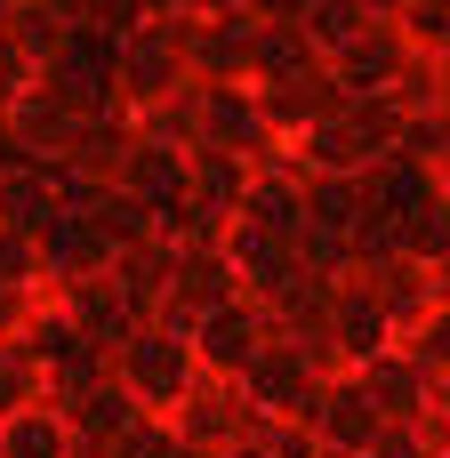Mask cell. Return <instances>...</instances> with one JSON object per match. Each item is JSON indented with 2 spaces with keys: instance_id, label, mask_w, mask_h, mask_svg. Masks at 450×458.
Returning <instances> with one entry per match:
<instances>
[{
  "instance_id": "9",
  "label": "cell",
  "mask_w": 450,
  "mask_h": 458,
  "mask_svg": "<svg viewBox=\"0 0 450 458\" xmlns=\"http://www.w3.org/2000/svg\"><path fill=\"white\" fill-rule=\"evenodd\" d=\"M306 435H314L322 451H362V458H370V443L386 435V419H378V403L362 394V378H354V370H338V378L322 386V403H314Z\"/></svg>"
},
{
  "instance_id": "20",
  "label": "cell",
  "mask_w": 450,
  "mask_h": 458,
  "mask_svg": "<svg viewBox=\"0 0 450 458\" xmlns=\"http://www.w3.org/2000/svg\"><path fill=\"white\" fill-rule=\"evenodd\" d=\"M40 306H48L40 282H0V338H24L40 322Z\"/></svg>"
},
{
  "instance_id": "1",
  "label": "cell",
  "mask_w": 450,
  "mask_h": 458,
  "mask_svg": "<svg viewBox=\"0 0 450 458\" xmlns=\"http://www.w3.org/2000/svg\"><path fill=\"white\" fill-rule=\"evenodd\" d=\"M113 378L121 394L145 411V419H169L193 386H201V362H193V338L161 330V322H137L121 346H113Z\"/></svg>"
},
{
  "instance_id": "14",
  "label": "cell",
  "mask_w": 450,
  "mask_h": 458,
  "mask_svg": "<svg viewBox=\"0 0 450 458\" xmlns=\"http://www.w3.org/2000/svg\"><path fill=\"white\" fill-rule=\"evenodd\" d=\"M314 64H330V56H322L298 24H266V32H258V64H250V89H258V97H266V89H290V81L314 72Z\"/></svg>"
},
{
  "instance_id": "22",
  "label": "cell",
  "mask_w": 450,
  "mask_h": 458,
  "mask_svg": "<svg viewBox=\"0 0 450 458\" xmlns=\"http://www.w3.org/2000/svg\"><path fill=\"white\" fill-rule=\"evenodd\" d=\"M403 346H411L427 370H450V306H435V314L419 322V338H403Z\"/></svg>"
},
{
  "instance_id": "12",
  "label": "cell",
  "mask_w": 450,
  "mask_h": 458,
  "mask_svg": "<svg viewBox=\"0 0 450 458\" xmlns=\"http://www.w3.org/2000/svg\"><path fill=\"white\" fill-rule=\"evenodd\" d=\"M64 209V193H56V169H32V161H8L0 169V225L8 233H32L40 242V225Z\"/></svg>"
},
{
  "instance_id": "21",
  "label": "cell",
  "mask_w": 450,
  "mask_h": 458,
  "mask_svg": "<svg viewBox=\"0 0 450 458\" xmlns=\"http://www.w3.org/2000/svg\"><path fill=\"white\" fill-rule=\"evenodd\" d=\"M403 32H411L419 48H443L450 40V0H411V8H403Z\"/></svg>"
},
{
  "instance_id": "27",
  "label": "cell",
  "mask_w": 450,
  "mask_h": 458,
  "mask_svg": "<svg viewBox=\"0 0 450 458\" xmlns=\"http://www.w3.org/2000/svg\"><path fill=\"white\" fill-rule=\"evenodd\" d=\"M217 458H274V451H266V427H258L250 443H233V451H217Z\"/></svg>"
},
{
  "instance_id": "16",
  "label": "cell",
  "mask_w": 450,
  "mask_h": 458,
  "mask_svg": "<svg viewBox=\"0 0 450 458\" xmlns=\"http://www.w3.org/2000/svg\"><path fill=\"white\" fill-rule=\"evenodd\" d=\"M0 458H81V443H72V427H64L48 403H32L24 419L0 427Z\"/></svg>"
},
{
  "instance_id": "15",
  "label": "cell",
  "mask_w": 450,
  "mask_h": 458,
  "mask_svg": "<svg viewBox=\"0 0 450 458\" xmlns=\"http://www.w3.org/2000/svg\"><path fill=\"white\" fill-rule=\"evenodd\" d=\"M129 121H137V137H145V145L193 153V145H201V81H185V89H177V97H161V105H137Z\"/></svg>"
},
{
  "instance_id": "11",
  "label": "cell",
  "mask_w": 450,
  "mask_h": 458,
  "mask_svg": "<svg viewBox=\"0 0 450 458\" xmlns=\"http://www.w3.org/2000/svg\"><path fill=\"white\" fill-rule=\"evenodd\" d=\"M105 282L121 290V306H129L137 322H153V314H161V298H169V242H137V250H113Z\"/></svg>"
},
{
  "instance_id": "3",
  "label": "cell",
  "mask_w": 450,
  "mask_h": 458,
  "mask_svg": "<svg viewBox=\"0 0 450 458\" xmlns=\"http://www.w3.org/2000/svg\"><path fill=\"white\" fill-rule=\"evenodd\" d=\"M266 346H274V314H266L258 298H233V306H217V314L193 322V362H201V378H233V386H242Z\"/></svg>"
},
{
  "instance_id": "28",
  "label": "cell",
  "mask_w": 450,
  "mask_h": 458,
  "mask_svg": "<svg viewBox=\"0 0 450 458\" xmlns=\"http://www.w3.org/2000/svg\"><path fill=\"white\" fill-rule=\"evenodd\" d=\"M435 306H450V258L435 266Z\"/></svg>"
},
{
  "instance_id": "2",
  "label": "cell",
  "mask_w": 450,
  "mask_h": 458,
  "mask_svg": "<svg viewBox=\"0 0 450 458\" xmlns=\"http://www.w3.org/2000/svg\"><path fill=\"white\" fill-rule=\"evenodd\" d=\"M330 378H338V370H322V362H314L306 346H290V338H274V346L258 354V370H250L242 386H250V403H258V419H274V427H306Z\"/></svg>"
},
{
  "instance_id": "25",
  "label": "cell",
  "mask_w": 450,
  "mask_h": 458,
  "mask_svg": "<svg viewBox=\"0 0 450 458\" xmlns=\"http://www.w3.org/2000/svg\"><path fill=\"white\" fill-rule=\"evenodd\" d=\"M435 427H443V443H450V370H435Z\"/></svg>"
},
{
  "instance_id": "8",
  "label": "cell",
  "mask_w": 450,
  "mask_h": 458,
  "mask_svg": "<svg viewBox=\"0 0 450 458\" xmlns=\"http://www.w3.org/2000/svg\"><path fill=\"white\" fill-rule=\"evenodd\" d=\"M386 346H403V338H395V322L378 314L370 282H362V274H346V282L330 290V354H338V370H362V362H378Z\"/></svg>"
},
{
  "instance_id": "29",
  "label": "cell",
  "mask_w": 450,
  "mask_h": 458,
  "mask_svg": "<svg viewBox=\"0 0 450 458\" xmlns=\"http://www.w3.org/2000/svg\"><path fill=\"white\" fill-rule=\"evenodd\" d=\"M435 458H450V451H435Z\"/></svg>"
},
{
  "instance_id": "10",
  "label": "cell",
  "mask_w": 450,
  "mask_h": 458,
  "mask_svg": "<svg viewBox=\"0 0 450 458\" xmlns=\"http://www.w3.org/2000/svg\"><path fill=\"white\" fill-rule=\"evenodd\" d=\"M258 105H266V121H274V137H290V145H298L306 129H322V121H338V113H346L354 97H346V81H338L330 64H314V72H298L290 89H266Z\"/></svg>"
},
{
  "instance_id": "23",
  "label": "cell",
  "mask_w": 450,
  "mask_h": 458,
  "mask_svg": "<svg viewBox=\"0 0 450 458\" xmlns=\"http://www.w3.org/2000/svg\"><path fill=\"white\" fill-rule=\"evenodd\" d=\"M0 282H40V250H32V233H8V225H0Z\"/></svg>"
},
{
  "instance_id": "19",
  "label": "cell",
  "mask_w": 450,
  "mask_h": 458,
  "mask_svg": "<svg viewBox=\"0 0 450 458\" xmlns=\"http://www.w3.org/2000/svg\"><path fill=\"white\" fill-rule=\"evenodd\" d=\"M113 458H201V451H185L169 419H137V427L113 443Z\"/></svg>"
},
{
  "instance_id": "13",
  "label": "cell",
  "mask_w": 450,
  "mask_h": 458,
  "mask_svg": "<svg viewBox=\"0 0 450 458\" xmlns=\"http://www.w3.org/2000/svg\"><path fill=\"white\" fill-rule=\"evenodd\" d=\"M386 225H395V242H403L419 266H443V258H450V193L435 185V177H427V185H419Z\"/></svg>"
},
{
  "instance_id": "7",
  "label": "cell",
  "mask_w": 450,
  "mask_h": 458,
  "mask_svg": "<svg viewBox=\"0 0 450 458\" xmlns=\"http://www.w3.org/2000/svg\"><path fill=\"white\" fill-rule=\"evenodd\" d=\"M419 56V40L403 32V24H386V16H370L338 56H330V72L346 81V97H386L395 81H403V64Z\"/></svg>"
},
{
  "instance_id": "6",
  "label": "cell",
  "mask_w": 450,
  "mask_h": 458,
  "mask_svg": "<svg viewBox=\"0 0 450 458\" xmlns=\"http://www.w3.org/2000/svg\"><path fill=\"white\" fill-rule=\"evenodd\" d=\"M354 378H362V394L378 403L386 427H435V370H427L411 346H386V354L362 362Z\"/></svg>"
},
{
  "instance_id": "5",
  "label": "cell",
  "mask_w": 450,
  "mask_h": 458,
  "mask_svg": "<svg viewBox=\"0 0 450 458\" xmlns=\"http://www.w3.org/2000/svg\"><path fill=\"white\" fill-rule=\"evenodd\" d=\"M201 145L233 153V161H250V169H266V161L290 153V137H274L258 89H209V81H201Z\"/></svg>"
},
{
  "instance_id": "17",
  "label": "cell",
  "mask_w": 450,
  "mask_h": 458,
  "mask_svg": "<svg viewBox=\"0 0 450 458\" xmlns=\"http://www.w3.org/2000/svg\"><path fill=\"white\" fill-rule=\"evenodd\" d=\"M32 403H48V378H40V362H32L24 338H0V427L24 419Z\"/></svg>"
},
{
  "instance_id": "18",
  "label": "cell",
  "mask_w": 450,
  "mask_h": 458,
  "mask_svg": "<svg viewBox=\"0 0 450 458\" xmlns=\"http://www.w3.org/2000/svg\"><path fill=\"white\" fill-rule=\"evenodd\" d=\"M362 24H370V16H362L354 0H306V24H298V32H306V40L322 48V56H338V48H346V40L362 32Z\"/></svg>"
},
{
  "instance_id": "26",
  "label": "cell",
  "mask_w": 450,
  "mask_h": 458,
  "mask_svg": "<svg viewBox=\"0 0 450 458\" xmlns=\"http://www.w3.org/2000/svg\"><path fill=\"white\" fill-rule=\"evenodd\" d=\"M354 8H362V16H386V24H403V8H411V0H354Z\"/></svg>"
},
{
  "instance_id": "24",
  "label": "cell",
  "mask_w": 450,
  "mask_h": 458,
  "mask_svg": "<svg viewBox=\"0 0 450 458\" xmlns=\"http://www.w3.org/2000/svg\"><path fill=\"white\" fill-rule=\"evenodd\" d=\"M258 24H306V0H242Z\"/></svg>"
},
{
  "instance_id": "4",
  "label": "cell",
  "mask_w": 450,
  "mask_h": 458,
  "mask_svg": "<svg viewBox=\"0 0 450 458\" xmlns=\"http://www.w3.org/2000/svg\"><path fill=\"white\" fill-rule=\"evenodd\" d=\"M169 427H177V443L201 458L233 451V443H250L266 419H258V403H250V386H233V378H201L177 411H169Z\"/></svg>"
}]
</instances>
